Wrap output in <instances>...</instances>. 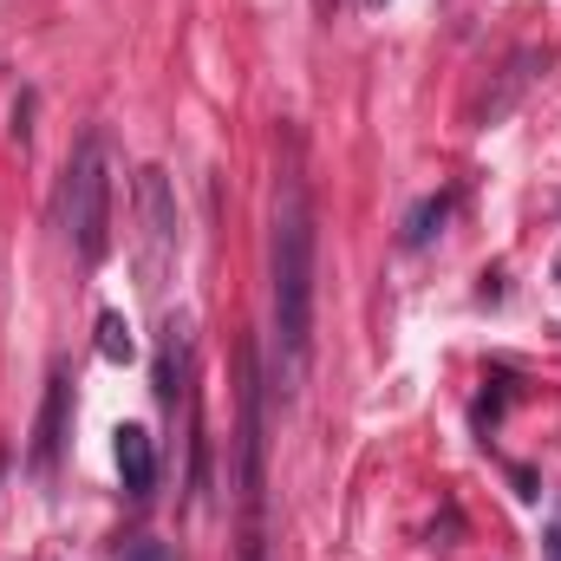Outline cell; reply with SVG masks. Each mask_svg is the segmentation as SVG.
<instances>
[{
  "label": "cell",
  "instance_id": "1",
  "mask_svg": "<svg viewBox=\"0 0 561 561\" xmlns=\"http://www.w3.org/2000/svg\"><path fill=\"white\" fill-rule=\"evenodd\" d=\"M313 249H320V222H313V196L300 176V157L287 150L275 176V229H268V287H275V346H280V379L287 392L307 373V346H313Z\"/></svg>",
  "mask_w": 561,
  "mask_h": 561
},
{
  "label": "cell",
  "instance_id": "2",
  "mask_svg": "<svg viewBox=\"0 0 561 561\" xmlns=\"http://www.w3.org/2000/svg\"><path fill=\"white\" fill-rule=\"evenodd\" d=\"M105 203H112V176H105V138L85 131L72 163H66V183H59V229L72 242V255L85 268L105 262Z\"/></svg>",
  "mask_w": 561,
  "mask_h": 561
},
{
  "label": "cell",
  "instance_id": "3",
  "mask_svg": "<svg viewBox=\"0 0 561 561\" xmlns=\"http://www.w3.org/2000/svg\"><path fill=\"white\" fill-rule=\"evenodd\" d=\"M138 222H144V275H150V287H163L170 262H176V196H170V176L157 163L138 170Z\"/></svg>",
  "mask_w": 561,
  "mask_h": 561
},
{
  "label": "cell",
  "instance_id": "4",
  "mask_svg": "<svg viewBox=\"0 0 561 561\" xmlns=\"http://www.w3.org/2000/svg\"><path fill=\"white\" fill-rule=\"evenodd\" d=\"M66 419H72V386L66 373L46 379V405H39V424H33V470H53L59 444H66Z\"/></svg>",
  "mask_w": 561,
  "mask_h": 561
},
{
  "label": "cell",
  "instance_id": "5",
  "mask_svg": "<svg viewBox=\"0 0 561 561\" xmlns=\"http://www.w3.org/2000/svg\"><path fill=\"white\" fill-rule=\"evenodd\" d=\"M118 477L131 496H150V483H157V450H150L144 424H118Z\"/></svg>",
  "mask_w": 561,
  "mask_h": 561
},
{
  "label": "cell",
  "instance_id": "6",
  "mask_svg": "<svg viewBox=\"0 0 561 561\" xmlns=\"http://www.w3.org/2000/svg\"><path fill=\"white\" fill-rule=\"evenodd\" d=\"M444 216H450V196H444V190H437V196H424L419 209L405 216V249H424V242L444 229Z\"/></svg>",
  "mask_w": 561,
  "mask_h": 561
},
{
  "label": "cell",
  "instance_id": "7",
  "mask_svg": "<svg viewBox=\"0 0 561 561\" xmlns=\"http://www.w3.org/2000/svg\"><path fill=\"white\" fill-rule=\"evenodd\" d=\"M99 353L105 359H131V327L118 313H99Z\"/></svg>",
  "mask_w": 561,
  "mask_h": 561
},
{
  "label": "cell",
  "instance_id": "8",
  "mask_svg": "<svg viewBox=\"0 0 561 561\" xmlns=\"http://www.w3.org/2000/svg\"><path fill=\"white\" fill-rule=\"evenodd\" d=\"M118 561H176V549H170V542H157V536H138Z\"/></svg>",
  "mask_w": 561,
  "mask_h": 561
},
{
  "label": "cell",
  "instance_id": "9",
  "mask_svg": "<svg viewBox=\"0 0 561 561\" xmlns=\"http://www.w3.org/2000/svg\"><path fill=\"white\" fill-rule=\"evenodd\" d=\"M242 561H268V542H262V523L242 529Z\"/></svg>",
  "mask_w": 561,
  "mask_h": 561
},
{
  "label": "cell",
  "instance_id": "10",
  "mask_svg": "<svg viewBox=\"0 0 561 561\" xmlns=\"http://www.w3.org/2000/svg\"><path fill=\"white\" fill-rule=\"evenodd\" d=\"M542 556H549V561H561V529H549V536H542Z\"/></svg>",
  "mask_w": 561,
  "mask_h": 561
},
{
  "label": "cell",
  "instance_id": "11",
  "mask_svg": "<svg viewBox=\"0 0 561 561\" xmlns=\"http://www.w3.org/2000/svg\"><path fill=\"white\" fill-rule=\"evenodd\" d=\"M366 7H386V0H366Z\"/></svg>",
  "mask_w": 561,
  "mask_h": 561
}]
</instances>
